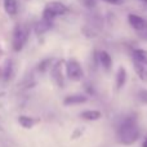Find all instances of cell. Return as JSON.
<instances>
[{
  "label": "cell",
  "instance_id": "cell-4",
  "mask_svg": "<svg viewBox=\"0 0 147 147\" xmlns=\"http://www.w3.org/2000/svg\"><path fill=\"white\" fill-rule=\"evenodd\" d=\"M65 70H66V75L70 80L72 81H80L84 78V70L81 63L75 58H70L65 63Z\"/></svg>",
  "mask_w": 147,
  "mask_h": 147
},
{
  "label": "cell",
  "instance_id": "cell-5",
  "mask_svg": "<svg viewBox=\"0 0 147 147\" xmlns=\"http://www.w3.org/2000/svg\"><path fill=\"white\" fill-rule=\"evenodd\" d=\"M65 63H66V61L58 59L51 67V76L53 79V81L56 83V85H58L59 88H63L65 86V74H63Z\"/></svg>",
  "mask_w": 147,
  "mask_h": 147
},
{
  "label": "cell",
  "instance_id": "cell-20",
  "mask_svg": "<svg viewBox=\"0 0 147 147\" xmlns=\"http://www.w3.org/2000/svg\"><path fill=\"white\" fill-rule=\"evenodd\" d=\"M81 133H83V129H76L75 132H74V134L71 136L72 140H75V138H79L81 136Z\"/></svg>",
  "mask_w": 147,
  "mask_h": 147
},
{
  "label": "cell",
  "instance_id": "cell-13",
  "mask_svg": "<svg viewBox=\"0 0 147 147\" xmlns=\"http://www.w3.org/2000/svg\"><path fill=\"white\" fill-rule=\"evenodd\" d=\"M4 9L9 16H16L18 12V4L16 0H4Z\"/></svg>",
  "mask_w": 147,
  "mask_h": 147
},
{
  "label": "cell",
  "instance_id": "cell-14",
  "mask_svg": "<svg viewBox=\"0 0 147 147\" xmlns=\"http://www.w3.org/2000/svg\"><path fill=\"white\" fill-rule=\"evenodd\" d=\"M51 28H52V22H47V21H44V20L39 21L35 26V31L38 35H43V34H45L47 31H49Z\"/></svg>",
  "mask_w": 147,
  "mask_h": 147
},
{
  "label": "cell",
  "instance_id": "cell-11",
  "mask_svg": "<svg viewBox=\"0 0 147 147\" xmlns=\"http://www.w3.org/2000/svg\"><path fill=\"white\" fill-rule=\"evenodd\" d=\"M80 117L86 121H96L102 117V112L99 110H85L80 114Z\"/></svg>",
  "mask_w": 147,
  "mask_h": 147
},
{
  "label": "cell",
  "instance_id": "cell-15",
  "mask_svg": "<svg viewBox=\"0 0 147 147\" xmlns=\"http://www.w3.org/2000/svg\"><path fill=\"white\" fill-rule=\"evenodd\" d=\"M52 58H45V59H43V61H40V63L38 65V71L39 72H45V71H48L49 69L52 67Z\"/></svg>",
  "mask_w": 147,
  "mask_h": 147
},
{
  "label": "cell",
  "instance_id": "cell-19",
  "mask_svg": "<svg viewBox=\"0 0 147 147\" xmlns=\"http://www.w3.org/2000/svg\"><path fill=\"white\" fill-rule=\"evenodd\" d=\"M102 1L107 3V4H111V5H121L124 3V0H102Z\"/></svg>",
  "mask_w": 147,
  "mask_h": 147
},
{
  "label": "cell",
  "instance_id": "cell-16",
  "mask_svg": "<svg viewBox=\"0 0 147 147\" xmlns=\"http://www.w3.org/2000/svg\"><path fill=\"white\" fill-rule=\"evenodd\" d=\"M12 71H13V63L10 59H8L5 62V70H4V80H9L10 76H12Z\"/></svg>",
  "mask_w": 147,
  "mask_h": 147
},
{
  "label": "cell",
  "instance_id": "cell-3",
  "mask_svg": "<svg viewBox=\"0 0 147 147\" xmlns=\"http://www.w3.org/2000/svg\"><path fill=\"white\" fill-rule=\"evenodd\" d=\"M28 32H30V30H28V27L26 25H22V23L16 25L14 31H13V41H12L14 52L22 51V48L25 47L26 41H27Z\"/></svg>",
  "mask_w": 147,
  "mask_h": 147
},
{
  "label": "cell",
  "instance_id": "cell-8",
  "mask_svg": "<svg viewBox=\"0 0 147 147\" xmlns=\"http://www.w3.org/2000/svg\"><path fill=\"white\" fill-rule=\"evenodd\" d=\"M88 101V96L86 94H71V96L65 97L63 105L65 106H76V105H83Z\"/></svg>",
  "mask_w": 147,
  "mask_h": 147
},
{
  "label": "cell",
  "instance_id": "cell-18",
  "mask_svg": "<svg viewBox=\"0 0 147 147\" xmlns=\"http://www.w3.org/2000/svg\"><path fill=\"white\" fill-rule=\"evenodd\" d=\"M81 3L86 8H94V5H96V0H81Z\"/></svg>",
  "mask_w": 147,
  "mask_h": 147
},
{
  "label": "cell",
  "instance_id": "cell-6",
  "mask_svg": "<svg viewBox=\"0 0 147 147\" xmlns=\"http://www.w3.org/2000/svg\"><path fill=\"white\" fill-rule=\"evenodd\" d=\"M128 22H129L130 27L134 31H137L141 36L147 34V21L143 17L130 13V14H128Z\"/></svg>",
  "mask_w": 147,
  "mask_h": 147
},
{
  "label": "cell",
  "instance_id": "cell-12",
  "mask_svg": "<svg viewBox=\"0 0 147 147\" xmlns=\"http://www.w3.org/2000/svg\"><path fill=\"white\" fill-rule=\"evenodd\" d=\"M38 121H39L38 119H34V117H31V116H25V115H21V116L18 117V123H20L23 128H26V129L32 128Z\"/></svg>",
  "mask_w": 147,
  "mask_h": 147
},
{
  "label": "cell",
  "instance_id": "cell-7",
  "mask_svg": "<svg viewBox=\"0 0 147 147\" xmlns=\"http://www.w3.org/2000/svg\"><path fill=\"white\" fill-rule=\"evenodd\" d=\"M96 61L102 66V69L106 72H110L112 70V58L109 52L99 51L96 53Z\"/></svg>",
  "mask_w": 147,
  "mask_h": 147
},
{
  "label": "cell",
  "instance_id": "cell-2",
  "mask_svg": "<svg viewBox=\"0 0 147 147\" xmlns=\"http://www.w3.org/2000/svg\"><path fill=\"white\" fill-rule=\"evenodd\" d=\"M67 12V7L61 1H49L43 10L41 20L47 22H53V20L58 16H63Z\"/></svg>",
  "mask_w": 147,
  "mask_h": 147
},
{
  "label": "cell",
  "instance_id": "cell-23",
  "mask_svg": "<svg viewBox=\"0 0 147 147\" xmlns=\"http://www.w3.org/2000/svg\"><path fill=\"white\" fill-rule=\"evenodd\" d=\"M142 38H145V39H146V40H147V34H146V35H143V36H142Z\"/></svg>",
  "mask_w": 147,
  "mask_h": 147
},
{
  "label": "cell",
  "instance_id": "cell-21",
  "mask_svg": "<svg viewBox=\"0 0 147 147\" xmlns=\"http://www.w3.org/2000/svg\"><path fill=\"white\" fill-rule=\"evenodd\" d=\"M142 147H147V138L145 140V142H143V145H142Z\"/></svg>",
  "mask_w": 147,
  "mask_h": 147
},
{
  "label": "cell",
  "instance_id": "cell-10",
  "mask_svg": "<svg viewBox=\"0 0 147 147\" xmlns=\"http://www.w3.org/2000/svg\"><path fill=\"white\" fill-rule=\"evenodd\" d=\"M127 70H125V67L120 66L119 69H117V72H116V78H115V88L117 89V90H120V89H123V86L125 85V83H127Z\"/></svg>",
  "mask_w": 147,
  "mask_h": 147
},
{
  "label": "cell",
  "instance_id": "cell-1",
  "mask_svg": "<svg viewBox=\"0 0 147 147\" xmlns=\"http://www.w3.org/2000/svg\"><path fill=\"white\" fill-rule=\"evenodd\" d=\"M140 127H138L137 123V116L134 114L125 116L116 128L117 141L124 146H130L136 143L140 138Z\"/></svg>",
  "mask_w": 147,
  "mask_h": 147
},
{
  "label": "cell",
  "instance_id": "cell-17",
  "mask_svg": "<svg viewBox=\"0 0 147 147\" xmlns=\"http://www.w3.org/2000/svg\"><path fill=\"white\" fill-rule=\"evenodd\" d=\"M138 99H140L142 103L147 105V89H142V90H140V93H138Z\"/></svg>",
  "mask_w": 147,
  "mask_h": 147
},
{
  "label": "cell",
  "instance_id": "cell-9",
  "mask_svg": "<svg viewBox=\"0 0 147 147\" xmlns=\"http://www.w3.org/2000/svg\"><path fill=\"white\" fill-rule=\"evenodd\" d=\"M133 63H138L142 66H147V51L145 49H134L132 52Z\"/></svg>",
  "mask_w": 147,
  "mask_h": 147
},
{
  "label": "cell",
  "instance_id": "cell-22",
  "mask_svg": "<svg viewBox=\"0 0 147 147\" xmlns=\"http://www.w3.org/2000/svg\"><path fill=\"white\" fill-rule=\"evenodd\" d=\"M141 1H142V3H145V4L147 5V0H141Z\"/></svg>",
  "mask_w": 147,
  "mask_h": 147
}]
</instances>
